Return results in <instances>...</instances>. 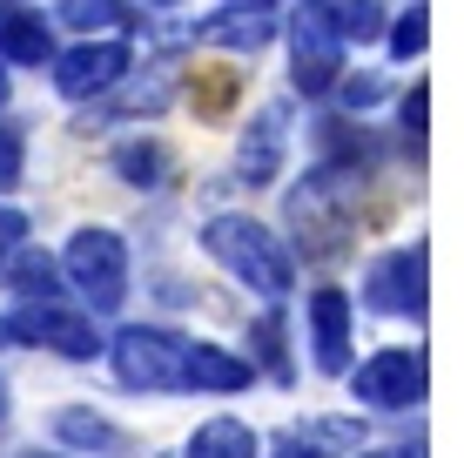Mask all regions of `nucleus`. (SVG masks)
<instances>
[{"label": "nucleus", "instance_id": "bb28decb", "mask_svg": "<svg viewBox=\"0 0 464 458\" xmlns=\"http://www.w3.org/2000/svg\"><path fill=\"white\" fill-rule=\"evenodd\" d=\"M404 458H424V445H411V452H404Z\"/></svg>", "mask_w": 464, "mask_h": 458}, {"label": "nucleus", "instance_id": "c756f323", "mask_svg": "<svg viewBox=\"0 0 464 458\" xmlns=\"http://www.w3.org/2000/svg\"><path fill=\"white\" fill-rule=\"evenodd\" d=\"M0 344H7V324H0Z\"/></svg>", "mask_w": 464, "mask_h": 458}, {"label": "nucleus", "instance_id": "4be33fe9", "mask_svg": "<svg viewBox=\"0 0 464 458\" xmlns=\"http://www.w3.org/2000/svg\"><path fill=\"white\" fill-rule=\"evenodd\" d=\"M424 115H430V88L418 82L404 94V135H411V149H424Z\"/></svg>", "mask_w": 464, "mask_h": 458}, {"label": "nucleus", "instance_id": "ddd939ff", "mask_svg": "<svg viewBox=\"0 0 464 458\" xmlns=\"http://www.w3.org/2000/svg\"><path fill=\"white\" fill-rule=\"evenodd\" d=\"M188 458H256V438H249V424H236V418H209L188 438Z\"/></svg>", "mask_w": 464, "mask_h": 458}, {"label": "nucleus", "instance_id": "dca6fc26", "mask_svg": "<svg viewBox=\"0 0 464 458\" xmlns=\"http://www.w3.org/2000/svg\"><path fill=\"white\" fill-rule=\"evenodd\" d=\"M115 169H121V176H128V182H141V189H155V182H162V176H169V155H162V149H155V141H128V149L115 155Z\"/></svg>", "mask_w": 464, "mask_h": 458}, {"label": "nucleus", "instance_id": "2eb2a0df", "mask_svg": "<svg viewBox=\"0 0 464 458\" xmlns=\"http://www.w3.org/2000/svg\"><path fill=\"white\" fill-rule=\"evenodd\" d=\"M0 54H14V61H47V27L34 21V14H7V7H0Z\"/></svg>", "mask_w": 464, "mask_h": 458}, {"label": "nucleus", "instance_id": "2f4dec72", "mask_svg": "<svg viewBox=\"0 0 464 458\" xmlns=\"http://www.w3.org/2000/svg\"><path fill=\"white\" fill-rule=\"evenodd\" d=\"M155 7H169V0H155Z\"/></svg>", "mask_w": 464, "mask_h": 458}, {"label": "nucleus", "instance_id": "20e7f679", "mask_svg": "<svg viewBox=\"0 0 464 458\" xmlns=\"http://www.w3.org/2000/svg\"><path fill=\"white\" fill-rule=\"evenodd\" d=\"M363 297H371V310H391V317H424V243L377 257Z\"/></svg>", "mask_w": 464, "mask_h": 458}, {"label": "nucleus", "instance_id": "39448f33", "mask_svg": "<svg viewBox=\"0 0 464 458\" xmlns=\"http://www.w3.org/2000/svg\"><path fill=\"white\" fill-rule=\"evenodd\" d=\"M357 398L377 412H404L424 398V351H383L357 371Z\"/></svg>", "mask_w": 464, "mask_h": 458}, {"label": "nucleus", "instance_id": "7ed1b4c3", "mask_svg": "<svg viewBox=\"0 0 464 458\" xmlns=\"http://www.w3.org/2000/svg\"><path fill=\"white\" fill-rule=\"evenodd\" d=\"M68 277H74V290H82L94 310H115L128 297V249H121V236L115 229H82L68 243Z\"/></svg>", "mask_w": 464, "mask_h": 458}, {"label": "nucleus", "instance_id": "a211bd4d", "mask_svg": "<svg viewBox=\"0 0 464 458\" xmlns=\"http://www.w3.org/2000/svg\"><path fill=\"white\" fill-rule=\"evenodd\" d=\"M68 27H121V0H61Z\"/></svg>", "mask_w": 464, "mask_h": 458}, {"label": "nucleus", "instance_id": "412c9836", "mask_svg": "<svg viewBox=\"0 0 464 458\" xmlns=\"http://www.w3.org/2000/svg\"><path fill=\"white\" fill-rule=\"evenodd\" d=\"M14 283H21L27 297H54V263H47V257H21V270H14Z\"/></svg>", "mask_w": 464, "mask_h": 458}, {"label": "nucleus", "instance_id": "7c9ffc66", "mask_svg": "<svg viewBox=\"0 0 464 458\" xmlns=\"http://www.w3.org/2000/svg\"><path fill=\"white\" fill-rule=\"evenodd\" d=\"M27 458H47V452H27Z\"/></svg>", "mask_w": 464, "mask_h": 458}, {"label": "nucleus", "instance_id": "6e6552de", "mask_svg": "<svg viewBox=\"0 0 464 458\" xmlns=\"http://www.w3.org/2000/svg\"><path fill=\"white\" fill-rule=\"evenodd\" d=\"M121 68H128V47H121V41H94V47L61 54L54 82H61V94H102V88L121 82Z\"/></svg>", "mask_w": 464, "mask_h": 458}, {"label": "nucleus", "instance_id": "b1692460", "mask_svg": "<svg viewBox=\"0 0 464 458\" xmlns=\"http://www.w3.org/2000/svg\"><path fill=\"white\" fill-rule=\"evenodd\" d=\"M377 94H383V82H377V74H357V82H343V102H350V108H371Z\"/></svg>", "mask_w": 464, "mask_h": 458}, {"label": "nucleus", "instance_id": "1a4fd4ad", "mask_svg": "<svg viewBox=\"0 0 464 458\" xmlns=\"http://www.w3.org/2000/svg\"><path fill=\"white\" fill-rule=\"evenodd\" d=\"M310 324H316V365L343 371L350 365V297L343 290H316L310 297Z\"/></svg>", "mask_w": 464, "mask_h": 458}, {"label": "nucleus", "instance_id": "5701e85b", "mask_svg": "<svg viewBox=\"0 0 464 458\" xmlns=\"http://www.w3.org/2000/svg\"><path fill=\"white\" fill-rule=\"evenodd\" d=\"M21 176V129L14 122H0V189Z\"/></svg>", "mask_w": 464, "mask_h": 458}, {"label": "nucleus", "instance_id": "aec40b11", "mask_svg": "<svg viewBox=\"0 0 464 458\" xmlns=\"http://www.w3.org/2000/svg\"><path fill=\"white\" fill-rule=\"evenodd\" d=\"M424 41H430V27H424V7H411L404 21L391 27V54H397V61H411V54H424Z\"/></svg>", "mask_w": 464, "mask_h": 458}, {"label": "nucleus", "instance_id": "f3484780", "mask_svg": "<svg viewBox=\"0 0 464 458\" xmlns=\"http://www.w3.org/2000/svg\"><path fill=\"white\" fill-rule=\"evenodd\" d=\"M337 34L343 41H377L383 34V0H343L337 7Z\"/></svg>", "mask_w": 464, "mask_h": 458}, {"label": "nucleus", "instance_id": "9d476101", "mask_svg": "<svg viewBox=\"0 0 464 458\" xmlns=\"http://www.w3.org/2000/svg\"><path fill=\"white\" fill-rule=\"evenodd\" d=\"M196 34H202V41H216V47H263L269 34H276V21H269V7H256V0H236V7L209 14Z\"/></svg>", "mask_w": 464, "mask_h": 458}, {"label": "nucleus", "instance_id": "f257e3e1", "mask_svg": "<svg viewBox=\"0 0 464 458\" xmlns=\"http://www.w3.org/2000/svg\"><path fill=\"white\" fill-rule=\"evenodd\" d=\"M202 243H209V257L229 263L256 297H269V304L290 297V257H283V243L263 223H249V216H216V223L202 229Z\"/></svg>", "mask_w": 464, "mask_h": 458}, {"label": "nucleus", "instance_id": "f8f14e48", "mask_svg": "<svg viewBox=\"0 0 464 458\" xmlns=\"http://www.w3.org/2000/svg\"><path fill=\"white\" fill-rule=\"evenodd\" d=\"M188 385H202V391H243L249 385V365H243V357H229V351H216V344H196V351H188Z\"/></svg>", "mask_w": 464, "mask_h": 458}, {"label": "nucleus", "instance_id": "cd10ccee", "mask_svg": "<svg viewBox=\"0 0 464 458\" xmlns=\"http://www.w3.org/2000/svg\"><path fill=\"white\" fill-rule=\"evenodd\" d=\"M0 418H7V391H0Z\"/></svg>", "mask_w": 464, "mask_h": 458}, {"label": "nucleus", "instance_id": "c85d7f7f", "mask_svg": "<svg viewBox=\"0 0 464 458\" xmlns=\"http://www.w3.org/2000/svg\"><path fill=\"white\" fill-rule=\"evenodd\" d=\"M0 102H7V74H0Z\"/></svg>", "mask_w": 464, "mask_h": 458}, {"label": "nucleus", "instance_id": "a878e982", "mask_svg": "<svg viewBox=\"0 0 464 458\" xmlns=\"http://www.w3.org/2000/svg\"><path fill=\"white\" fill-rule=\"evenodd\" d=\"M283 458H316V445H290V452H283Z\"/></svg>", "mask_w": 464, "mask_h": 458}, {"label": "nucleus", "instance_id": "9b49d317", "mask_svg": "<svg viewBox=\"0 0 464 458\" xmlns=\"http://www.w3.org/2000/svg\"><path fill=\"white\" fill-rule=\"evenodd\" d=\"M283 129H290V108L269 102L256 115V135L243 141V182H276V162H283Z\"/></svg>", "mask_w": 464, "mask_h": 458}, {"label": "nucleus", "instance_id": "0eeeda50", "mask_svg": "<svg viewBox=\"0 0 464 458\" xmlns=\"http://www.w3.org/2000/svg\"><path fill=\"white\" fill-rule=\"evenodd\" d=\"M14 337L47 344V351H61V357H94V351H102V337H94L88 317H68V310H34V304L14 317Z\"/></svg>", "mask_w": 464, "mask_h": 458}, {"label": "nucleus", "instance_id": "6ab92c4d", "mask_svg": "<svg viewBox=\"0 0 464 458\" xmlns=\"http://www.w3.org/2000/svg\"><path fill=\"white\" fill-rule=\"evenodd\" d=\"M303 438H316V452H337V445H363V424L357 418H310L303 424Z\"/></svg>", "mask_w": 464, "mask_h": 458}, {"label": "nucleus", "instance_id": "f03ea898", "mask_svg": "<svg viewBox=\"0 0 464 458\" xmlns=\"http://www.w3.org/2000/svg\"><path fill=\"white\" fill-rule=\"evenodd\" d=\"M115 371L135 391H182L188 385V344H175L169 330H121Z\"/></svg>", "mask_w": 464, "mask_h": 458}, {"label": "nucleus", "instance_id": "423d86ee", "mask_svg": "<svg viewBox=\"0 0 464 458\" xmlns=\"http://www.w3.org/2000/svg\"><path fill=\"white\" fill-rule=\"evenodd\" d=\"M337 68H343L337 21H330V14H296V88L303 94L337 88Z\"/></svg>", "mask_w": 464, "mask_h": 458}, {"label": "nucleus", "instance_id": "393cba45", "mask_svg": "<svg viewBox=\"0 0 464 458\" xmlns=\"http://www.w3.org/2000/svg\"><path fill=\"white\" fill-rule=\"evenodd\" d=\"M27 236V223H21V210H0V257H7L14 243Z\"/></svg>", "mask_w": 464, "mask_h": 458}, {"label": "nucleus", "instance_id": "4468645a", "mask_svg": "<svg viewBox=\"0 0 464 458\" xmlns=\"http://www.w3.org/2000/svg\"><path fill=\"white\" fill-rule=\"evenodd\" d=\"M54 432L68 438V445H82V452H121V445H128L115 424L94 418V412H61V418H54Z\"/></svg>", "mask_w": 464, "mask_h": 458}]
</instances>
